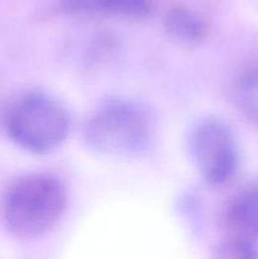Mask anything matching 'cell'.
<instances>
[{
    "label": "cell",
    "instance_id": "7",
    "mask_svg": "<svg viewBox=\"0 0 258 259\" xmlns=\"http://www.w3.org/2000/svg\"><path fill=\"white\" fill-rule=\"evenodd\" d=\"M163 25L167 35L182 46L200 45L207 34V25L201 15L184 7L169 9Z\"/></svg>",
    "mask_w": 258,
    "mask_h": 259
},
{
    "label": "cell",
    "instance_id": "2",
    "mask_svg": "<svg viewBox=\"0 0 258 259\" xmlns=\"http://www.w3.org/2000/svg\"><path fill=\"white\" fill-rule=\"evenodd\" d=\"M154 124L142 104L129 99H110L91 113L83 137L96 153L115 158L142 154L153 139Z\"/></svg>",
    "mask_w": 258,
    "mask_h": 259
},
{
    "label": "cell",
    "instance_id": "3",
    "mask_svg": "<svg viewBox=\"0 0 258 259\" xmlns=\"http://www.w3.org/2000/svg\"><path fill=\"white\" fill-rule=\"evenodd\" d=\"M9 138L34 154H47L62 146L70 132V116L65 106L43 91L18 96L4 116Z\"/></svg>",
    "mask_w": 258,
    "mask_h": 259
},
{
    "label": "cell",
    "instance_id": "4",
    "mask_svg": "<svg viewBox=\"0 0 258 259\" xmlns=\"http://www.w3.org/2000/svg\"><path fill=\"white\" fill-rule=\"evenodd\" d=\"M192 166L210 186H223L239 167V148L229 126L215 116H202L192 123L186 137Z\"/></svg>",
    "mask_w": 258,
    "mask_h": 259
},
{
    "label": "cell",
    "instance_id": "6",
    "mask_svg": "<svg viewBox=\"0 0 258 259\" xmlns=\"http://www.w3.org/2000/svg\"><path fill=\"white\" fill-rule=\"evenodd\" d=\"M63 9L78 15L142 18L151 10V0H63Z\"/></svg>",
    "mask_w": 258,
    "mask_h": 259
},
{
    "label": "cell",
    "instance_id": "1",
    "mask_svg": "<svg viewBox=\"0 0 258 259\" xmlns=\"http://www.w3.org/2000/svg\"><path fill=\"white\" fill-rule=\"evenodd\" d=\"M67 202V187L60 177L47 172L25 175L5 192L3 222L18 238L42 237L60 223Z\"/></svg>",
    "mask_w": 258,
    "mask_h": 259
},
{
    "label": "cell",
    "instance_id": "9",
    "mask_svg": "<svg viewBox=\"0 0 258 259\" xmlns=\"http://www.w3.org/2000/svg\"><path fill=\"white\" fill-rule=\"evenodd\" d=\"M218 258L225 259H249L257 258L258 250L252 239L235 235L217 248Z\"/></svg>",
    "mask_w": 258,
    "mask_h": 259
},
{
    "label": "cell",
    "instance_id": "5",
    "mask_svg": "<svg viewBox=\"0 0 258 259\" xmlns=\"http://www.w3.org/2000/svg\"><path fill=\"white\" fill-rule=\"evenodd\" d=\"M225 219L235 235L258 238V184L243 187L230 199Z\"/></svg>",
    "mask_w": 258,
    "mask_h": 259
},
{
    "label": "cell",
    "instance_id": "8",
    "mask_svg": "<svg viewBox=\"0 0 258 259\" xmlns=\"http://www.w3.org/2000/svg\"><path fill=\"white\" fill-rule=\"evenodd\" d=\"M234 95L243 113L258 124V71L247 72L238 78Z\"/></svg>",
    "mask_w": 258,
    "mask_h": 259
}]
</instances>
